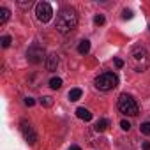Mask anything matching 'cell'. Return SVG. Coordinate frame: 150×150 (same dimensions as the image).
<instances>
[{
	"mask_svg": "<svg viewBox=\"0 0 150 150\" xmlns=\"http://www.w3.org/2000/svg\"><path fill=\"white\" fill-rule=\"evenodd\" d=\"M78 25V13L72 7H62L57 13V20H55V28L60 34H67L71 30H74Z\"/></svg>",
	"mask_w": 150,
	"mask_h": 150,
	"instance_id": "cell-1",
	"label": "cell"
},
{
	"mask_svg": "<svg viewBox=\"0 0 150 150\" xmlns=\"http://www.w3.org/2000/svg\"><path fill=\"white\" fill-rule=\"evenodd\" d=\"M129 65L136 71V72H143L150 67V53L143 48V46H136L132 48L131 55H129Z\"/></svg>",
	"mask_w": 150,
	"mask_h": 150,
	"instance_id": "cell-2",
	"label": "cell"
},
{
	"mask_svg": "<svg viewBox=\"0 0 150 150\" xmlns=\"http://www.w3.org/2000/svg\"><path fill=\"white\" fill-rule=\"evenodd\" d=\"M118 111L122 113V115H125V117H136L138 113H139V106H138V103L131 97V96H127V94H122L120 97H118Z\"/></svg>",
	"mask_w": 150,
	"mask_h": 150,
	"instance_id": "cell-3",
	"label": "cell"
},
{
	"mask_svg": "<svg viewBox=\"0 0 150 150\" xmlns=\"http://www.w3.org/2000/svg\"><path fill=\"white\" fill-rule=\"evenodd\" d=\"M96 88L97 90H103V92H108V90H113L117 85H118V78L115 72H103L96 78Z\"/></svg>",
	"mask_w": 150,
	"mask_h": 150,
	"instance_id": "cell-4",
	"label": "cell"
},
{
	"mask_svg": "<svg viewBox=\"0 0 150 150\" xmlns=\"http://www.w3.org/2000/svg\"><path fill=\"white\" fill-rule=\"evenodd\" d=\"M35 16H37V20H39L41 23H48V21L51 20V16H53L51 6H50L48 2H39V4L35 6Z\"/></svg>",
	"mask_w": 150,
	"mask_h": 150,
	"instance_id": "cell-5",
	"label": "cell"
},
{
	"mask_svg": "<svg viewBox=\"0 0 150 150\" xmlns=\"http://www.w3.org/2000/svg\"><path fill=\"white\" fill-rule=\"evenodd\" d=\"M27 58H28V62H32V64L42 62V60L46 58V57H44V48H42L41 44L34 42V44L28 48V51H27Z\"/></svg>",
	"mask_w": 150,
	"mask_h": 150,
	"instance_id": "cell-6",
	"label": "cell"
},
{
	"mask_svg": "<svg viewBox=\"0 0 150 150\" xmlns=\"http://www.w3.org/2000/svg\"><path fill=\"white\" fill-rule=\"evenodd\" d=\"M20 129H21V134H23L25 141H27L28 145H35V141H37V134H35V131L32 129V125H30L27 120H21Z\"/></svg>",
	"mask_w": 150,
	"mask_h": 150,
	"instance_id": "cell-7",
	"label": "cell"
},
{
	"mask_svg": "<svg viewBox=\"0 0 150 150\" xmlns=\"http://www.w3.org/2000/svg\"><path fill=\"white\" fill-rule=\"evenodd\" d=\"M57 65H58V57L55 53L48 55L46 57V69L48 71H57Z\"/></svg>",
	"mask_w": 150,
	"mask_h": 150,
	"instance_id": "cell-8",
	"label": "cell"
},
{
	"mask_svg": "<svg viewBox=\"0 0 150 150\" xmlns=\"http://www.w3.org/2000/svg\"><path fill=\"white\" fill-rule=\"evenodd\" d=\"M76 117L81 118V120H85V122H90V120H92V113H90L87 108H78V110H76Z\"/></svg>",
	"mask_w": 150,
	"mask_h": 150,
	"instance_id": "cell-9",
	"label": "cell"
},
{
	"mask_svg": "<svg viewBox=\"0 0 150 150\" xmlns=\"http://www.w3.org/2000/svg\"><path fill=\"white\" fill-rule=\"evenodd\" d=\"M108 125H110V122H108L106 118H99V120L96 122L94 129H96L97 132H103V131H106V129H108Z\"/></svg>",
	"mask_w": 150,
	"mask_h": 150,
	"instance_id": "cell-10",
	"label": "cell"
},
{
	"mask_svg": "<svg viewBox=\"0 0 150 150\" xmlns=\"http://www.w3.org/2000/svg\"><path fill=\"white\" fill-rule=\"evenodd\" d=\"M9 16H11V13H9V9H7V7H0V25L7 23Z\"/></svg>",
	"mask_w": 150,
	"mask_h": 150,
	"instance_id": "cell-11",
	"label": "cell"
},
{
	"mask_svg": "<svg viewBox=\"0 0 150 150\" xmlns=\"http://www.w3.org/2000/svg\"><path fill=\"white\" fill-rule=\"evenodd\" d=\"M78 51H80L81 55H87V53L90 51V42H88V41H81L80 46H78Z\"/></svg>",
	"mask_w": 150,
	"mask_h": 150,
	"instance_id": "cell-12",
	"label": "cell"
},
{
	"mask_svg": "<svg viewBox=\"0 0 150 150\" xmlns=\"http://www.w3.org/2000/svg\"><path fill=\"white\" fill-rule=\"evenodd\" d=\"M81 94H83L81 88H72V90L69 92V99H71V101H78V99L81 97Z\"/></svg>",
	"mask_w": 150,
	"mask_h": 150,
	"instance_id": "cell-13",
	"label": "cell"
},
{
	"mask_svg": "<svg viewBox=\"0 0 150 150\" xmlns=\"http://www.w3.org/2000/svg\"><path fill=\"white\" fill-rule=\"evenodd\" d=\"M50 87H51L53 90H58V88L62 87V80H60V78H51V80H50Z\"/></svg>",
	"mask_w": 150,
	"mask_h": 150,
	"instance_id": "cell-14",
	"label": "cell"
},
{
	"mask_svg": "<svg viewBox=\"0 0 150 150\" xmlns=\"http://www.w3.org/2000/svg\"><path fill=\"white\" fill-rule=\"evenodd\" d=\"M41 104H42L44 108H50V106H53V99L48 97V96H46V97H41Z\"/></svg>",
	"mask_w": 150,
	"mask_h": 150,
	"instance_id": "cell-15",
	"label": "cell"
},
{
	"mask_svg": "<svg viewBox=\"0 0 150 150\" xmlns=\"http://www.w3.org/2000/svg\"><path fill=\"white\" fill-rule=\"evenodd\" d=\"M139 131H141L143 134H150V122L141 124V125H139Z\"/></svg>",
	"mask_w": 150,
	"mask_h": 150,
	"instance_id": "cell-16",
	"label": "cell"
},
{
	"mask_svg": "<svg viewBox=\"0 0 150 150\" xmlns=\"http://www.w3.org/2000/svg\"><path fill=\"white\" fill-rule=\"evenodd\" d=\"M0 44H2V48H9L11 46V37L9 35H4L2 41H0Z\"/></svg>",
	"mask_w": 150,
	"mask_h": 150,
	"instance_id": "cell-17",
	"label": "cell"
},
{
	"mask_svg": "<svg viewBox=\"0 0 150 150\" xmlns=\"http://www.w3.org/2000/svg\"><path fill=\"white\" fill-rule=\"evenodd\" d=\"M104 21H106V20H104L103 14H97V16L94 18V23H96V25H104Z\"/></svg>",
	"mask_w": 150,
	"mask_h": 150,
	"instance_id": "cell-18",
	"label": "cell"
},
{
	"mask_svg": "<svg viewBox=\"0 0 150 150\" xmlns=\"http://www.w3.org/2000/svg\"><path fill=\"white\" fill-rule=\"evenodd\" d=\"M122 18H124V20H131V18H132V11H129V9H125V11L122 13Z\"/></svg>",
	"mask_w": 150,
	"mask_h": 150,
	"instance_id": "cell-19",
	"label": "cell"
},
{
	"mask_svg": "<svg viewBox=\"0 0 150 150\" xmlns=\"http://www.w3.org/2000/svg\"><path fill=\"white\" fill-rule=\"evenodd\" d=\"M120 127H122L124 131H129V129H131V124H129L127 120H122V122H120Z\"/></svg>",
	"mask_w": 150,
	"mask_h": 150,
	"instance_id": "cell-20",
	"label": "cell"
},
{
	"mask_svg": "<svg viewBox=\"0 0 150 150\" xmlns=\"http://www.w3.org/2000/svg\"><path fill=\"white\" fill-rule=\"evenodd\" d=\"M25 104H27V106H34V104H35V101H34L32 97H25Z\"/></svg>",
	"mask_w": 150,
	"mask_h": 150,
	"instance_id": "cell-21",
	"label": "cell"
},
{
	"mask_svg": "<svg viewBox=\"0 0 150 150\" xmlns=\"http://www.w3.org/2000/svg\"><path fill=\"white\" fill-rule=\"evenodd\" d=\"M115 65H117L118 69H120V67H124V60H122V58H115Z\"/></svg>",
	"mask_w": 150,
	"mask_h": 150,
	"instance_id": "cell-22",
	"label": "cell"
},
{
	"mask_svg": "<svg viewBox=\"0 0 150 150\" xmlns=\"http://www.w3.org/2000/svg\"><path fill=\"white\" fill-rule=\"evenodd\" d=\"M141 146H143V150H150V143H148V141H143Z\"/></svg>",
	"mask_w": 150,
	"mask_h": 150,
	"instance_id": "cell-23",
	"label": "cell"
},
{
	"mask_svg": "<svg viewBox=\"0 0 150 150\" xmlns=\"http://www.w3.org/2000/svg\"><path fill=\"white\" fill-rule=\"evenodd\" d=\"M69 150H81V148H80V146H78V145H72V146H71V148H69Z\"/></svg>",
	"mask_w": 150,
	"mask_h": 150,
	"instance_id": "cell-24",
	"label": "cell"
}]
</instances>
